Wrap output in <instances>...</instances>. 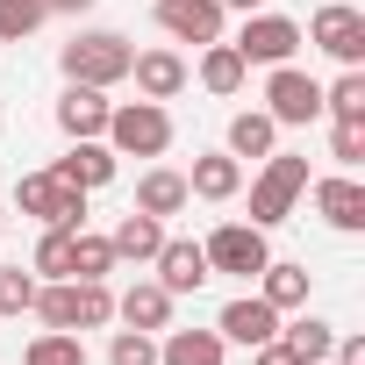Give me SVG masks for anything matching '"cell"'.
<instances>
[{
    "label": "cell",
    "instance_id": "cell-34",
    "mask_svg": "<svg viewBox=\"0 0 365 365\" xmlns=\"http://www.w3.org/2000/svg\"><path fill=\"white\" fill-rule=\"evenodd\" d=\"M93 0H51V15H86Z\"/></svg>",
    "mask_w": 365,
    "mask_h": 365
},
{
    "label": "cell",
    "instance_id": "cell-5",
    "mask_svg": "<svg viewBox=\"0 0 365 365\" xmlns=\"http://www.w3.org/2000/svg\"><path fill=\"white\" fill-rule=\"evenodd\" d=\"M265 115L279 129H315L322 122V79H308L301 65H265Z\"/></svg>",
    "mask_w": 365,
    "mask_h": 365
},
{
    "label": "cell",
    "instance_id": "cell-4",
    "mask_svg": "<svg viewBox=\"0 0 365 365\" xmlns=\"http://www.w3.org/2000/svg\"><path fill=\"white\" fill-rule=\"evenodd\" d=\"M15 208H22V215H36L43 230H86V194H79V187H65L51 165L15 179Z\"/></svg>",
    "mask_w": 365,
    "mask_h": 365
},
{
    "label": "cell",
    "instance_id": "cell-33",
    "mask_svg": "<svg viewBox=\"0 0 365 365\" xmlns=\"http://www.w3.org/2000/svg\"><path fill=\"white\" fill-rule=\"evenodd\" d=\"M251 365H301V358H294V351L272 336V344H258V351H251Z\"/></svg>",
    "mask_w": 365,
    "mask_h": 365
},
{
    "label": "cell",
    "instance_id": "cell-24",
    "mask_svg": "<svg viewBox=\"0 0 365 365\" xmlns=\"http://www.w3.org/2000/svg\"><path fill=\"white\" fill-rule=\"evenodd\" d=\"M272 150H279V122L265 108L230 115V158H272Z\"/></svg>",
    "mask_w": 365,
    "mask_h": 365
},
{
    "label": "cell",
    "instance_id": "cell-21",
    "mask_svg": "<svg viewBox=\"0 0 365 365\" xmlns=\"http://www.w3.org/2000/svg\"><path fill=\"white\" fill-rule=\"evenodd\" d=\"M108 244H115V258L150 265V258H158V244H165V222H158V215H143V208H129V215L108 230Z\"/></svg>",
    "mask_w": 365,
    "mask_h": 365
},
{
    "label": "cell",
    "instance_id": "cell-7",
    "mask_svg": "<svg viewBox=\"0 0 365 365\" xmlns=\"http://www.w3.org/2000/svg\"><path fill=\"white\" fill-rule=\"evenodd\" d=\"M294 51H301V22L294 15H272V8L244 15V29H237V58L244 65H294Z\"/></svg>",
    "mask_w": 365,
    "mask_h": 365
},
{
    "label": "cell",
    "instance_id": "cell-27",
    "mask_svg": "<svg viewBox=\"0 0 365 365\" xmlns=\"http://www.w3.org/2000/svg\"><path fill=\"white\" fill-rule=\"evenodd\" d=\"M51 22V0H0V43H29Z\"/></svg>",
    "mask_w": 365,
    "mask_h": 365
},
{
    "label": "cell",
    "instance_id": "cell-9",
    "mask_svg": "<svg viewBox=\"0 0 365 365\" xmlns=\"http://www.w3.org/2000/svg\"><path fill=\"white\" fill-rule=\"evenodd\" d=\"M215 336H222V344H244V351H258V344H272V336H279V308H272L265 294H237V301H222V315H215Z\"/></svg>",
    "mask_w": 365,
    "mask_h": 365
},
{
    "label": "cell",
    "instance_id": "cell-12",
    "mask_svg": "<svg viewBox=\"0 0 365 365\" xmlns=\"http://www.w3.org/2000/svg\"><path fill=\"white\" fill-rule=\"evenodd\" d=\"M308 194H315V215L336 230V237H358L365 230V187L351 172H329V179H308Z\"/></svg>",
    "mask_w": 365,
    "mask_h": 365
},
{
    "label": "cell",
    "instance_id": "cell-28",
    "mask_svg": "<svg viewBox=\"0 0 365 365\" xmlns=\"http://www.w3.org/2000/svg\"><path fill=\"white\" fill-rule=\"evenodd\" d=\"M72 237H79V230H43L29 272H36V279H72Z\"/></svg>",
    "mask_w": 365,
    "mask_h": 365
},
{
    "label": "cell",
    "instance_id": "cell-18",
    "mask_svg": "<svg viewBox=\"0 0 365 365\" xmlns=\"http://www.w3.org/2000/svg\"><path fill=\"white\" fill-rule=\"evenodd\" d=\"M308 287H315V272H308V265H294V258H265V272H258V294H265L279 315L308 308Z\"/></svg>",
    "mask_w": 365,
    "mask_h": 365
},
{
    "label": "cell",
    "instance_id": "cell-17",
    "mask_svg": "<svg viewBox=\"0 0 365 365\" xmlns=\"http://www.w3.org/2000/svg\"><path fill=\"white\" fill-rule=\"evenodd\" d=\"M187 194H194V201H237V194H244V158H230V150H208V158H194V172H187Z\"/></svg>",
    "mask_w": 365,
    "mask_h": 365
},
{
    "label": "cell",
    "instance_id": "cell-15",
    "mask_svg": "<svg viewBox=\"0 0 365 365\" xmlns=\"http://www.w3.org/2000/svg\"><path fill=\"white\" fill-rule=\"evenodd\" d=\"M115 165H122V158H115V150H108L101 136H86V143H72V150H65V158H58L51 172L65 179V187H79V194H93V187H108V179H115Z\"/></svg>",
    "mask_w": 365,
    "mask_h": 365
},
{
    "label": "cell",
    "instance_id": "cell-35",
    "mask_svg": "<svg viewBox=\"0 0 365 365\" xmlns=\"http://www.w3.org/2000/svg\"><path fill=\"white\" fill-rule=\"evenodd\" d=\"M222 8H237V15H258V8H265V0H222Z\"/></svg>",
    "mask_w": 365,
    "mask_h": 365
},
{
    "label": "cell",
    "instance_id": "cell-20",
    "mask_svg": "<svg viewBox=\"0 0 365 365\" xmlns=\"http://www.w3.org/2000/svg\"><path fill=\"white\" fill-rule=\"evenodd\" d=\"M187 201H194V194H187V172H172V165H150V172L136 179V208H143V215H158V222H165V215H179Z\"/></svg>",
    "mask_w": 365,
    "mask_h": 365
},
{
    "label": "cell",
    "instance_id": "cell-3",
    "mask_svg": "<svg viewBox=\"0 0 365 365\" xmlns=\"http://www.w3.org/2000/svg\"><path fill=\"white\" fill-rule=\"evenodd\" d=\"M301 194H308V158H294V150L258 158V179H251V222H258V230H279V222L294 215Z\"/></svg>",
    "mask_w": 365,
    "mask_h": 365
},
{
    "label": "cell",
    "instance_id": "cell-29",
    "mask_svg": "<svg viewBox=\"0 0 365 365\" xmlns=\"http://www.w3.org/2000/svg\"><path fill=\"white\" fill-rule=\"evenodd\" d=\"M122 258H115V244L108 237H93V230H79L72 237V279H108Z\"/></svg>",
    "mask_w": 365,
    "mask_h": 365
},
{
    "label": "cell",
    "instance_id": "cell-2",
    "mask_svg": "<svg viewBox=\"0 0 365 365\" xmlns=\"http://www.w3.org/2000/svg\"><path fill=\"white\" fill-rule=\"evenodd\" d=\"M129 36H115V29H79L65 51H58V65H65V79L72 86H122L129 79Z\"/></svg>",
    "mask_w": 365,
    "mask_h": 365
},
{
    "label": "cell",
    "instance_id": "cell-22",
    "mask_svg": "<svg viewBox=\"0 0 365 365\" xmlns=\"http://www.w3.org/2000/svg\"><path fill=\"white\" fill-rule=\"evenodd\" d=\"M279 344L301 358V365H329V344H336V322H322V315H308V308H294V322H279Z\"/></svg>",
    "mask_w": 365,
    "mask_h": 365
},
{
    "label": "cell",
    "instance_id": "cell-6",
    "mask_svg": "<svg viewBox=\"0 0 365 365\" xmlns=\"http://www.w3.org/2000/svg\"><path fill=\"white\" fill-rule=\"evenodd\" d=\"M301 43H315L336 65H365V15L351 0H329V8H315V22L301 29Z\"/></svg>",
    "mask_w": 365,
    "mask_h": 365
},
{
    "label": "cell",
    "instance_id": "cell-19",
    "mask_svg": "<svg viewBox=\"0 0 365 365\" xmlns=\"http://www.w3.org/2000/svg\"><path fill=\"white\" fill-rule=\"evenodd\" d=\"M230 344L215 329H165L158 336V365H222Z\"/></svg>",
    "mask_w": 365,
    "mask_h": 365
},
{
    "label": "cell",
    "instance_id": "cell-31",
    "mask_svg": "<svg viewBox=\"0 0 365 365\" xmlns=\"http://www.w3.org/2000/svg\"><path fill=\"white\" fill-rule=\"evenodd\" d=\"M29 308H36V272L0 265V315H29Z\"/></svg>",
    "mask_w": 365,
    "mask_h": 365
},
{
    "label": "cell",
    "instance_id": "cell-16",
    "mask_svg": "<svg viewBox=\"0 0 365 365\" xmlns=\"http://www.w3.org/2000/svg\"><path fill=\"white\" fill-rule=\"evenodd\" d=\"M115 322H122V329H150V336H158V329H172V294H165L158 279H136L129 294H115Z\"/></svg>",
    "mask_w": 365,
    "mask_h": 365
},
{
    "label": "cell",
    "instance_id": "cell-23",
    "mask_svg": "<svg viewBox=\"0 0 365 365\" xmlns=\"http://www.w3.org/2000/svg\"><path fill=\"white\" fill-rule=\"evenodd\" d=\"M215 101H230V93H244V79H251V65L237 58V43H201V72H194Z\"/></svg>",
    "mask_w": 365,
    "mask_h": 365
},
{
    "label": "cell",
    "instance_id": "cell-11",
    "mask_svg": "<svg viewBox=\"0 0 365 365\" xmlns=\"http://www.w3.org/2000/svg\"><path fill=\"white\" fill-rule=\"evenodd\" d=\"M150 265H158V287H165L172 301H179V294H201V287L215 279V272H208V251H201L194 237H165Z\"/></svg>",
    "mask_w": 365,
    "mask_h": 365
},
{
    "label": "cell",
    "instance_id": "cell-30",
    "mask_svg": "<svg viewBox=\"0 0 365 365\" xmlns=\"http://www.w3.org/2000/svg\"><path fill=\"white\" fill-rule=\"evenodd\" d=\"M108 365H158V336L150 329H115L108 336Z\"/></svg>",
    "mask_w": 365,
    "mask_h": 365
},
{
    "label": "cell",
    "instance_id": "cell-8",
    "mask_svg": "<svg viewBox=\"0 0 365 365\" xmlns=\"http://www.w3.org/2000/svg\"><path fill=\"white\" fill-rule=\"evenodd\" d=\"M201 251H208V272H237V279H258L265 258H272V244H265L258 222H222Z\"/></svg>",
    "mask_w": 365,
    "mask_h": 365
},
{
    "label": "cell",
    "instance_id": "cell-32",
    "mask_svg": "<svg viewBox=\"0 0 365 365\" xmlns=\"http://www.w3.org/2000/svg\"><path fill=\"white\" fill-rule=\"evenodd\" d=\"M329 158L344 172H358L365 165V122H329Z\"/></svg>",
    "mask_w": 365,
    "mask_h": 365
},
{
    "label": "cell",
    "instance_id": "cell-10",
    "mask_svg": "<svg viewBox=\"0 0 365 365\" xmlns=\"http://www.w3.org/2000/svg\"><path fill=\"white\" fill-rule=\"evenodd\" d=\"M222 0H158V29L172 36V43H222Z\"/></svg>",
    "mask_w": 365,
    "mask_h": 365
},
{
    "label": "cell",
    "instance_id": "cell-1",
    "mask_svg": "<svg viewBox=\"0 0 365 365\" xmlns=\"http://www.w3.org/2000/svg\"><path fill=\"white\" fill-rule=\"evenodd\" d=\"M101 143L115 158H165L172 150V108L165 101H122V108H108Z\"/></svg>",
    "mask_w": 365,
    "mask_h": 365
},
{
    "label": "cell",
    "instance_id": "cell-25",
    "mask_svg": "<svg viewBox=\"0 0 365 365\" xmlns=\"http://www.w3.org/2000/svg\"><path fill=\"white\" fill-rule=\"evenodd\" d=\"M322 115H329V122H365V72H358V65H344V72L322 86Z\"/></svg>",
    "mask_w": 365,
    "mask_h": 365
},
{
    "label": "cell",
    "instance_id": "cell-36",
    "mask_svg": "<svg viewBox=\"0 0 365 365\" xmlns=\"http://www.w3.org/2000/svg\"><path fill=\"white\" fill-rule=\"evenodd\" d=\"M0 237H8V215H0Z\"/></svg>",
    "mask_w": 365,
    "mask_h": 365
},
{
    "label": "cell",
    "instance_id": "cell-14",
    "mask_svg": "<svg viewBox=\"0 0 365 365\" xmlns=\"http://www.w3.org/2000/svg\"><path fill=\"white\" fill-rule=\"evenodd\" d=\"M108 108H115V101H108V86H72V79H65V93H58V108H51V115H58V129H65L72 143H86V136H101V129H108Z\"/></svg>",
    "mask_w": 365,
    "mask_h": 365
},
{
    "label": "cell",
    "instance_id": "cell-13",
    "mask_svg": "<svg viewBox=\"0 0 365 365\" xmlns=\"http://www.w3.org/2000/svg\"><path fill=\"white\" fill-rule=\"evenodd\" d=\"M129 79H136L143 101H179L187 79H194V65L179 58V51H136V58H129Z\"/></svg>",
    "mask_w": 365,
    "mask_h": 365
},
{
    "label": "cell",
    "instance_id": "cell-26",
    "mask_svg": "<svg viewBox=\"0 0 365 365\" xmlns=\"http://www.w3.org/2000/svg\"><path fill=\"white\" fill-rule=\"evenodd\" d=\"M22 365H86V344H79V329H36Z\"/></svg>",
    "mask_w": 365,
    "mask_h": 365
}]
</instances>
